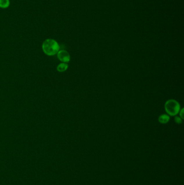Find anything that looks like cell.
Returning a JSON list of instances; mask_svg holds the SVG:
<instances>
[{"mask_svg":"<svg viewBox=\"0 0 184 185\" xmlns=\"http://www.w3.org/2000/svg\"><path fill=\"white\" fill-rule=\"evenodd\" d=\"M43 52L48 56H53L58 52L60 47L58 42L52 38H48L43 42Z\"/></svg>","mask_w":184,"mask_h":185,"instance_id":"cell-1","label":"cell"},{"mask_svg":"<svg viewBox=\"0 0 184 185\" xmlns=\"http://www.w3.org/2000/svg\"><path fill=\"white\" fill-rule=\"evenodd\" d=\"M165 110L169 115L174 117L179 113L181 110V105L176 100L170 99L165 102Z\"/></svg>","mask_w":184,"mask_h":185,"instance_id":"cell-2","label":"cell"},{"mask_svg":"<svg viewBox=\"0 0 184 185\" xmlns=\"http://www.w3.org/2000/svg\"><path fill=\"white\" fill-rule=\"evenodd\" d=\"M57 54L59 60L62 62L68 63L70 60V55L69 53L65 50H60Z\"/></svg>","mask_w":184,"mask_h":185,"instance_id":"cell-3","label":"cell"},{"mask_svg":"<svg viewBox=\"0 0 184 185\" xmlns=\"http://www.w3.org/2000/svg\"><path fill=\"white\" fill-rule=\"evenodd\" d=\"M158 121L162 124H167L169 121V117L167 114H162L158 118Z\"/></svg>","mask_w":184,"mask_h":185,"instance_id":"cell-4","label":"cell"},{"mask_svg":"<svg viewBox=\"0 0 184 185\" xmlns=\"http://www.w3.org/2000/svg\"><path fill=\"white\" fill-rule=\"evenodd\" d=\"M68 68V65L67 63H61L57 67V70L59 72H64L66 71Z\"/></svg>","mask_w":184,"mask_h":185,"instance_id":"cell-5","label":"cell"},{"mask_svg":"<svg viewBox=\"0 0 184 185\" xmlns=\"http://www.w3.org/2000/svg\"><path fill=\"white\" fill-rule=\"evenodd\" d=\"M10 6L9 0H0V8L2 9H6L9 7Z\"/></svg>","mask_w":184,"mask_h":185,"instance_id":"cell-6","label":"cell"},{"mask_svg":"<svg viewBox=\"0 0 184 185\" xmlns=\"http://www.w3.org/2000/svg\"><path fill=\"white\" fill-rule=\"evenodd\" d=\"M174 121L178 124H181L182 123V119L179 117H174Z\"/></svg>","mask_w":184,"mask_h":185,"instance_id":"cell-7","label":"cell"},{"mask_svg":"<svg viewBox=\"0 0 184 185\" xmlns=\"http://www.w3.org/2000/svg\"><path fill=\"white\" fill-rule=\"evenodd\" d=\"M179 113L180 114V117L182 120L184 119V108H182L180 110V112Z\"/></svg>","mask_w":184,"mask_h":185,"instance_id":"cell-8","label":"cell"}]
</instances>
